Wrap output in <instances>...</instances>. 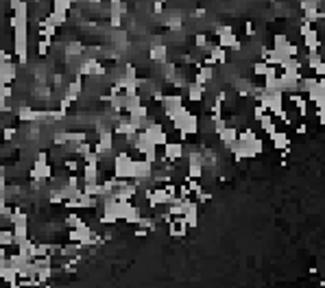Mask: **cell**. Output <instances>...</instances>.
I'll list each match as a JSON object with an SVG mask.
<instances>
[{
	"instance_id": "obj_13",
	"label": "cell",
	"mask_w": 325,
	"mask_h": 288,
	"mask_svg": "<svg viewBox=\"0 0 325 288\" xmlns=\"http://www.w3.org/2000/svg\"><path fill=\"white\" fill-rule=\"evenodd\" d=\"M290 42V39L286 37V33H277V35H273V48L277 53H282L284 48H286V44Z\"/></svg>"
},
{
	"instance_id": "obj_15",
	"label": "cell",
	"mask_w": 325,
	"mask_h": 288,
	"mask_svg": "<svg viewBox=\"0 0 325 288\" xmlns=\"http://www.w3.org/2000/svg\"><path fill=\"white\" fill-rule=\"evenodd\" d=\"M245 31H247V35H249V37H251V35H255V29H253V24H251L249 20L245 22Z\"/></svg>"
},
{
	"instance_id": "obj_3",
	"label": "cell",
	"mask_w": 325,
	"mask_h": 288,
	"mask_svg": "<svg viewBox=\"0 0 325 288\" xmlns=\"http://www.w3.org/2000/svg\"><path fill=\"white\" fill-rule=\"evenodd\" d=\"M183 151H186V146H183V142H166L164 144V157H162V162H164V160H168V162H173V164H175V162H179V160H181V157H183Z\"/></svg>"
},
{
	"instance_id": "obj_7",
	"label": "cell",
	"mask_w": 325,
	"mask_h": 288,
	"mask_svg": "<svg viewBox=\"0 0 325 288\" xmlns=\"http://www.w3.org/2000/svg\"><path fill=\"white\" fill-rule=\"evenodd\" d=\"M148 57H151L153 61H157V64H166V59H168V48H166L162 42H157V44H153V46H151Z\"/></svg>"
},
{
	"instance_id": "obj_6",
	"label": "cell",
	"mask_w": 325,
	"mask_h": 288,
	"mask_svg": "<svg viewBox=\"0 0 325 288\" xmlns=\"http://www.w3.org/2000/svg\"><path fill=\"white\" fill-rule=\"evenodd\" d=\"M304 44H306V51L308 53H319L321 51V37H319V31H314V26L304 33Z\"/></svg>"
},
{
	"instance_id": "obj_17",
	"label": "cell",
	"mask_w": 325,
	"mask_h": 288,
	"mask_svg": "<svg viewBox=\"0 0 325 288\" xmlns=\"http://www.w3.org/2000/svg\"><path fill=\"white\" fill-rule=\"evenodd\" d=\"M306 131H308V127H306V123H301L299 127H297V133H299V136H304Z\"/></svg>"
},
{
	"instance_id": "obj_14",
	"label": "cell",
	"mask_w": 325,
	"mask_h": 288,
	"mask_svg": "<svg viewBox=\"0 0 325 288\" xmlns=\"http://www.w3.org/2000/svg\"><path fill=\"white\" fill-rule=\"evenodd\" d=\"M266 70H269V66H266L264 61H258V64H253V74H255V76H264Z\"/></svg>"
},
{
	"instance_id": "obj_12",
	"label": "cell",
	"mask_w": 325,
	"mask_h": 288,
	"mask_svg": "<svg viewBox=\"0 0 325 288\" xmlns=\"http://www.w3.org/2000/svg\"><path fill=\"white\" fill-rule=\"evenodd\" d=\"M0 245H2V247H13V245H16L13 229H0Z\"/></svg>"
},
{
	"instance_id": "obj_2",
	"label": "cell",
	"mask_w": 325,
	"mask_h": 288,
	"mask_svg": "<svg viewBox=\"0 0 325 288\" xmlns=\"http://www.w3.org/2000/svg\"><path fill=\"white\" fill-rule=\"evenodd\" d=\"M308 103H312L317 109H323L325 107V83H323V79H317L312 88L308 90Z\"/></svg>"
},
{
	"instance_id": "obj_9",
	"label": "cell",
	"mask_w": 325,
	"mask_h": 288,
	"mask_svg": "<svg viewBox=\"0 0 325 288\" xmlns=\"http://www.w3.org/2000/svg\"><path fill=\"white\" fill-rule=\"evenodd\" d=\"M271 140H273V148H277V151H284V148H288L290 146V140H288V133L286 131H275V133H271Z\"/></svg>"
},
{
	"instance_id": "obj_19",
	"label": "cell",
	"mask_w": 325,
	"mask_h": 288,
	"mask_svg": "<svg viewBox=\"0 0 325 288\" xmlns=\"http://www.w3.org/2000/svg\"><path fill=\"white\" fill-rule=\"evenodd\" d=\"M0 123H2V114H0Z\"/></svg>"
},
{
	"instance_id": "obj_8",
	"label": "cell",
	"mask_w": 325,
	"mask_h": 288,
	"mask_svg": "<svg viewBox=\"0 0 325 288\" xmlns=\"http://www.w3.org/2000/svg\"><path fill=\"white\" fill-rule=\"evenodd\" d=\"M255 123H260L262 131H264L266 136H271V133H275V131H277V123H275V118L269 114V111H266L264 116H260V118L255 120Z\"/></svg>"
},
{
	"instance_id": "obj_11",
	"label": "cell",
	"mask_w": 325,
	"mask_h": 288,
	"mask_svg": "<svg viewBox=\"0 0 325 288\" xmlns=\"http://www.w3.org/2000/svg\"><path fill=\"white\" fill-rule=\"evenodd\" d=\"M188 98H190L192 103H201L203 101V94H205V88L199 83H188Z\"/></svg>"
},
{
	"instance_id": "obj_18",
	"label": "cell",
	"mask_w": 325,
	"mask_h": 288,
	"mask_svg": "<svg viewBox=\"0 0 325 288\" xmlns=\"http://www.w3.org/2000/svg\"><path fill=\"white\" fill-rule=\"evenodd\" d=\"M20 2H22V0H9V9H11V11H13V9H16Z\"/></svg>"
},
{
	"instance_id": "obj_1",
	"label": "cell",
	"mask_w": 325,
	"mask_h": 288,
	"mask_svg": "<svg viewBox=\"0 0 325 288\" xmlns=\"http://www.w3.org/2000/svg\"><path fill=\"white\" fill-rule=\"evenodd\" d=\"M114 177L118 179H133V157L127 151H120L114 157Z\"/></svg>"
},
{
	"instance_id": "obj_4",
	"label": "cell",
	"mask_w": 325,
	"mask_h": 288,
	"mask_svg": "<svg viewBox=\"0 0 325 288\" xmlns=\"http://www.w3.org/2000/svg\"><path fill=\"white\" fill-rule=\"evenodd\" d=\"M183 223H186L188 227H199V203L197 201L188 199L186 212H183Z\"/></svg>"
},
{
	"instance_id": "obj_10",
	"label": "cell",
	"mask_w": 325,
	"mask_h": 288,
	"mask_svg": "<svg viewBox=\"0 0 325 288\" xmlns=\"http://www.w3.org/2000/svg\"><path fill=\"white\" fill-rule=\"evenodd\" d=\"M212 79H214V68H212V66H203V68H199V72H197L195 83H199V85H203V88H205Z\"/></svg>"
},
{
	"instance_id": "obj_5",
	"label": "cell",
	"mask_w": 325,
	"mask_h": 288,
	"mask_svg": "<svg viewBox=\"0 0 325 288\" xmlns=\"http://www.w3.org/2000/svg\"><path fill=\"white\" fill-rule=\"evenodd\" d=\"M218 140L223 142V146H225V148H227V151H229V148H232L234 144L238 142V129L234 127V125H227V127H225L223 131L218 133Z\"/></svg>"
},
{
	"instance_id": "obj_16",
	"label": "cell",
	"mask_w": 325,
	"mask_h": 288,
	"mask_svg": "<svg viewBox=\"0 0 325 288\" xmlns=\"http://www.w3.org/2000/svg\"><path fill=\"white\" fill-rule=\"evenodd\" d=\"M317 120H319V125H323V123H325V114H323V109H317Z\"/></svg>"
}]
</instances>
